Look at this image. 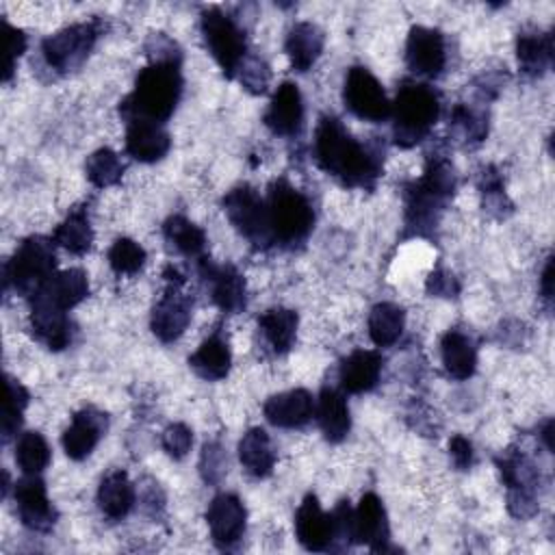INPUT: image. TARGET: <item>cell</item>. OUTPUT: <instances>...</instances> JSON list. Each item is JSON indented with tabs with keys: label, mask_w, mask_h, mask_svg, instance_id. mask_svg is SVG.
I'll return each instance as SVG.
<instances>
[{
	"label": "cell",
	"mask_w": 555,
	"mask_h": 555,
	"mask_svg": "<svg viewBox=\"0 0 555 555\" xmlns=\"http://www.w3.org/2000/svg\"><path fill=\"white\" fill-rule=\"evenodd\" d=\"M314 156L323 171L347 186H373L379 176V154L358 143L334 117H323L314 134Z\"/></svg>",
	"instance_id": "1"
},
{
	"label": "cell",
	"mask_w": 555,
	"mask_h": 555,
	"mask_svg": "<svg viewBox=\"0 0 555 555\" xmlns=\"http://www.w3.org/2000/svg\"><path fill=\"white\" fill-rule=\"evenodd\" d=\"M182 91V78L178 63L173 61H152L147 67H143L137 76L134 91L121 102L119 113L128 121L143 119L160 124L165 121Z\"/></svg>",
	"instance_id": "2"
},
{
	"label": "cell",
	"mask_w": 555,
	"mask_h": 555,
	"mask_svg": "<svg viewBox=\"0 0 555 555\" xmlns=\"http://www.w3.org/2000/svg\"><path fill=\"white\" fill-rule=\"evenodd\" d=\"M390 113L395 117V128H392L395 143L399 147H412L436 124L440 113L438 95L427 85L405 82L399 89Z\"/></svg>",
	"instance_id": "3"
},
{
	"label": "cell",
	"mask_w": 555,
	"mask_h": 555,
	"mask_svg": "<svg viewBox=\"0 0 555 555\" xmlns=\"http://www.w3.org/2000/svg\"><path fill=\"white\" fill-rule=\"evenodd\" d=\"M453 169L444 158H429L425 173L405 191L408 223L427 228L436 221L434 212L444 206V199L453 193Z\"/></svg>",
	"instance_id": "4"
},
{
	"label": "cell",
	"mask_w": 555,
	"mask_h": 555,
	"mask_svg": "<svg viewBox=\"0 0 555 555\" xmlns=\"http://www.w3.org/2000/svg\"><path fill=\"white\" fill-rule=\"evenodd\" d=\"M267 212L273 238L282 243H299L308 236L314 212L306 195L286 184L284 180L273 182L267 199Z\"/></svg>",
	"instance_id": "5"
},
{
	"label": "cell",
	"mask_w": 555,
	"mask_h": 555,
	"mask_svg": "<svg viewBox=\"0 0 555 555\" xmlns=\"http://www.w3.org/2000/svg\"><path fill=\"white\" fill-rule=\"evenodd\" d=\"M54 275V249L48 238L30 236L4 267V284H13L20 295L35 297Z\"/></svg>",
	"instance_id": "6"
},
{
	"label": "cell",
	"mask_w": 555,
	"mask_h": 555,
	"mask_svg": "<svg viewBox=\"0 0 555 555\" xmlns=\"http://www.w3.org/2000/svg\"><path fill=\"white\" fill-rule=\"evenodd\" d=\"M223 210L230 223L254 245L264 247L273 241L267 204L260 199V195L251 186L243 184L232 189L223 197Z\"/></svg>",
	"instance_id": "7"
},
{
	"label": "cell",
	"mask_w": 555,
	"mask_h": 555,
	"mask_svg": "<svg viewBox=\"0 0 555 555\" xmlns=\"http://www.w3.org/2000/svg\"><path fill=\"white\" fill-rule=\"evenodd\" d=\"M202 33L210 54L221 65L223 74L232 78L245 61L243 30L232 22V17L223 15L221 11H206L202 15Z\"/></svg>",
	"instance_id": "8"
},
{
	"label": "cell",
	"mask_w": 555,
	"mask_h": 555,
	"mask_svg": "<svg viewBox=\"0 0 555 555\" xmlns=\"http://www.w3.org/2000/svg\"><path fill=\"white\" fill-rule=\"evenodd\" d=\"M98 35H100V30H98L95 22L74 24L69 28H63L43 41V46H41L43 59L50 67H54L59 72H69L72 67L80 65L87 59Z\"/></svg>",
	"instance_id": "9"
},
{
	"label": "cell",
	"mask_w": 555,
	"mask_h": 555,
	"mask_svg": "<svg viewBox=\"0 0 555 555\" xmlns=\"http://www.w3.org/2000/svg\"><path fill=\"white\" fill-rule=\"evenodd\" d=\"M343 98L347 108L366 121H384L392 111L379 80L366 67L356 65L349 69Z\"/></svg>",
	"instance_id": "10"
},
{
	"label": "cell",
	"mask_w": 555,
	"mask_h": 555,
	"mask_svg": "<svg viewBox=\"0 0 555 555\" xmlns=\"http://www.w3.org/2000/svg\"><path fill=\"white\" fill-rule=\"evenodd\" d=\"M165 278H167V291L160 297V301L154 306L152 332L163 343H171L186 330L191 321V301L180 293V286L184 280L178 275L176 269L169 267L165 271Z\"/></svg>",
	"instance_id": "11"
},
{
	"label": "cell",
	"mask_w": 555,
	"mask_h": 555,
	"mask_svg": "<svg viewBox=\"0 0 555 555\" xmlns=\"http://www.w3.org/2000/svg\"><path fill=\"white\" fill-rule=\"evenodd\" d=\"M444 61H447V52H444L442 33L427 26H412L405 41L408 67L418 76L434 78L442 72Z\"/></svg>",
	"instance_id": "12"
},
{
	"label": "cell",
	"mask_w": 555,
	"mask_h": 555,
	"mask_svg": "<svg viewBox=\"0 0 555 555\" xmlns=\"http://www.w3.org/2000/svg\"><path fill=\"white\" fill-rule=\"evenodd\" d=\"M245 518V507L234 494H217L206 509L210 535L215 544L221 548H228L243 538Z\"/></svg>",
	"instance_id": "13"
},
{
	"label": "cell",
	"mask_w": 555,
	"mask_h": 555,
	"mask_svg": "<svg viewBox=\"0 0 555 555\" xmlns=\"http://www.w3.org/2000/svg\"><path fill=\"white\" fill-rule=\"evenodd\" d=\"M295 531L308 551H325L336 540L334 514H325L317 496L308 494L295 514Z\"/></svg>",
	"instance_id": "14"
},
{
	"label": "cell",
	"mask_w": 555,
	"mask_h": 555,
	"mask_svg": "<svg viewBox=\"0 0 555 555\" xmlns=\"http://www.w3.org/2000/svg\"><path fill=\"white\" fill-rule=\"evenodd\" d=\"M15 501L22 522L33 531H48L56 520V512L48 501L46 486L39 477L28 475L15 483Z\"/></svg>",
	"instance_id": "15"
},
{
	"label": "cell",
	"mask_w": 555,
	"mask_h": 555,
	"mask_svg": "<svg viewBox=\"0 0 555 555\" xmlns=\"http://www.w3.org/2000/svg\"><path fill=\"white\" fill-rule=\"evenodd\" d=\"M199 271L210 286L212 301L221 310L238 312L245 308V280L234 267H217L208 258H202Z\"/></svg>",
	"instance_id": "16"
},
{
	"label": "cell",
	"mask_w": 555,
	"mask_h": 555,
	"mask_svg": "<svg viewBox=\"0 0 555 555\" xmlns=\"http://www.w3.org/2000/svg\"><path fill=\"white\" fill-rule=\"evenodd\" d=\"M351 538L360 544H369L375 551H384L388 540L386 512L377 494L369 492L360 499L358 509L351 514Z\"/></svg>",
	"instance_id": "17"
},
{
	"label": "cell",
	"mask_w": 555,
	"mask_h": 555,
	"mask_svg": "<svg viewBox=\"0 0 555 555\" xmlns=\"http://www.w3.org/2000/svg\"><path fill=\"white\" fill-rule=\"evenodd\" d=\"M106 431V414L85 408L74 414L72 425L63 434V449L72 460H85Z\"/></svg>",
	"instance_id": "18"
},
{
	"label": "cell",
	"mask_w": 555,
	"mask_h": 555,
	"mask_svg": "<svg viewBox=\"0 0 555 555\" xmlns=\"http://www.w3.org/2000/svg\"><path fill=\"white\" fill-rule=\"evenodd\" d=\"M262 410L267 421L275 427H301L314 414V399L308 390L295 388L269 397Z\"/></svg>",
	"instance_id": "19"
},
{
	"label": "cell",
	"mask_w": 555,
	"mask_h": 555,
	"mask_svg": "<svg viewBox=\"0 0 555 555\" xmlns=\"http://www.w3.org/2000/svg\"><path fill=\"white\" fill-rule=\"evenodd\" d=\"M304 121V104H301V93L297 85L293 82H282L271 98L269 111L264 115V124L271 128V132L291 137L301 128Z\"/></svg>",
	"instance_id": "20"
},
{
	"label": "cell",
	"mask_w": 555,
	"mask_h": 555,
	"mask_svg": "<svg viewBox=\"0 0 555 555\" xmlns=\"http://www.w3.org/2000/svg\"><path fill=\"white\" fill-rule=\"evenodd\" d=\"M30 327H33V334L48 349H54V351L67 347L72 340V330H69L65 310L56 308L54 304H50L46 299H33Z\"/></svg>",
	"instance_id": "21"
},
{
	"label": "cell",
	"mask_w": 555,
	"mask_h": 555,
	"mask_svg": "<svg viewBox=\"0 0 555 555\" xmlns=\"http://www.w3.org/2000/svg\"><path fill=\"white\" fill-rule=\"evenodd\" d=\"M169 134L154 121L132 119L128 121L126 132V152L141 160V163H154L160 160L169 152Z\"/></svg>",
	"instance_id": "22"
},
{
	"label": "cell",
	"mask_w": 555,
	"mask_h": 555,
	"mask_svg": "<svg viewBox=\"0 0 555 555\" xmlns=\"http://www.w3.org/2000/svg\"><path fill=\"white\" fill-rule=\"evenodd\" d=\"M89 295V282L82 269H67L54 273L33 299H46L61 310H69Z\"/></svg>",
	"instance_id": "23"
},
{
	"label": "cell",
	"mask_w": 555,
	"mask_h": 555,
	"mask_svg": "<svg viewBox=\"0 0 555 555\" xmlns=\"http://www.w3.org/2000/svg\"><path fill=\"white\" fill-rule=\"evenodd\" d=\"M382 373V356L371 349H358L340 364V386L347 392L371 390Z\"/></svg>",
	"instance_id": "24"
},
{
	"label": "cell",
	"mask_w": 555,
	"mask_h": 555,
	"mask_svg": "<svg viewBox=\"0 0 555 555\" xmlns=\"http://www.w3.org/2000/svg\"><path fill=\"white\" fill-rule=\"evenodd\" d=\"M317 421L325 440L330 442H340L349 434L351 418L343 392H338L336 388L321 390L317 403Z\"/></svg>",
	"instance_id": "25"
},
{
	"label": "cell",
	"mask_w": 555,
	"mask_h": 555,
	"mask_svg": "<svg viewBox=\"0 0 555 555\" xmlns=\"http://www.w3.org/2000/svg\"><path fill=\"white\" fill-rule=\"evenodd\" d=\"M238 460L243 468L254 477H267L275 464V451L271 447L269 434L260 427H251L243 434L238 442Z\"/></svg>",
	"instance_id": "26"
},
{
	"label": "cell",
	"mask_w": 555,
	"mask_h": 555,
	"mask_svg": "<svg viewBox=\"0 0 555 555\" xmlns=\"http://www.w3.org/2000/svg\"><path fill=\"white\" fill-rule=\"evenodd\" d=\"M98 505L113 520L124 518L132 509L134 486L124 470H113L102 479L98 488Z\"/></svg>",
	"instance_id": "27"
},
{
	"label": "cell",
	"mask_w": 555,
	"mask_h": 555,
	"mask_svg": "<svg viewBox=\"0 0 555 555\" xmlns=\"http://www.w3.org/2000/svg\"><path fill=\"white\" fill-rule=\"evenodd\" d=\"M323 50V33L319 26L310 22H299L293 26L286 39V54L291 59V65L297 72H308L312 63L319 59Z\"/></svg>",
	"instance_id": "28"
},
{
	"label": "cell",
	"mask_w": 555,
	"mask_h": 555,
	"mask_svg": "<svg viewBox=\"0 0 555 555\" xmlns=\"http://www.w3.org/2000/svg\"><path fill=\"white\" fill-rule=\"evenodd\" d=\"M442 364L453 379H468L477 366V351L470 338L457 330H451L442 336L440 343Z\"/></svg>",
	"instance_id": "29"
},
{
	"label": "cell",
	"mask_w": 555,
	"mask_h": 555,
	"mask_svg": "<svg viewBox=\"0 0 555 555\" xmlns=\"http://www.w3.org/2000/svg\"><path fill=\"white\" fill-rule=\"evenodd\" d=\"M230 349H228V343L212 334L210 338H206L199 349L189 358V364L191 369L204 377V379H223L230 371Z\"/></svg>",
	"instance_id": "30"
},
{
	"label": "cell",
	"mask_w": 555,
	"mask_h": 555,
	"mask_svg": "<svg viewBox=\"0 0 555 555\" xmlns=\"http://www.w3.org/2000/svg\"><path fill=\"white\" fill-rule=\"evenodd\" d=\"M258 325L275 353H286L293 347L297 334V314L293 310L271 308L258 319Z\"/></svg>",
	"instance_id": "31"
},
{
	"label": "cell",
	"mask_w": 555,
	"mask_h": 555,
	"mask_svg": "<svg viewBox=\"0 0 555 555\" xmlns=\"http://www.w3.org/2000/svg\"><path fill=\"white\" fill-rule=\"evenodd\" d=\"M516 54L518 65L525 74L538 76L548 69L553 59V41L551 35H538V33H522L516 41Z\"/></svg>",
	"instance_id": "32"
},
{
	"label": "cell",
	"mask_w": 555,
	"mask_h": 555,
	"mask_svg": "<svg viewBox=\"0 0 555 555\" xmlns=\"http://www.w3.org/2000/svg\"><path fill=\"white\" fill-rule=\"evenodd\" d=\"M403 321H405V314H403V310L399 306L388 304V301L373 306V310L369 314L371 340L377 347L392 345L401 336V332H403Z\"/></svg>",
	"instance_id": "33"
},
{
	"label": "cell",
	"mask_w": 555,
	"mask_h": 555,
	"mask_svg": "<svg viewBox=\"0 0 555 555\" xmlns=\"http://www.w3.org/2000/svg\"><path fill=\"white\" fill-rule=\"evenodd\" d=\"M54 241L65 247L67 251L80 256L85 251H89L91 243H93V232L89 225V217L82 208L72 210L63 223H59V228L54 230Z\"/></svg>",
	"instance_id": "34"
},
{
	"label": "cell",
	"mask_w": 555,
	"mask_h": 555,
	"mask_svg": "<svg viewBox=\"0 0 555 555\" xmlns=\"http://www.w3.org/2000/svg\"><path fill=\"white\" fill-rule=\"evenodd\" d=\"M163 232H165V238L184 256H197L206 245L204 230L180 215L169 217L163 225Z\"/></svg>",
	"instance_id": "35"
},
{
	"label": "cell",
	"mask_w": 555,
	"mask_h": 555,
	"mask_svg": "<svg viewBox=\"0 0 555 555\" xmlns=\"http://www.w3.org/2000/svg\"><path fill=\"white\" fill-rule=\"evenodd\" d=\"M15 462L26 475L41 473L50 462V447L37 431H26L15 444Z\"/></svg>",
	"instance_id": "36"
},
{
	"label": "cell",
	"mask_w": 555,
	"mask_h": 555,
	"mask_svg": "<svg viewBox=\"0 0 555 555\" xmlns=\"http://www.w3.org/2000/svg\"><path fill=\"white\" fill-rule=\"evenodd\" d=\"M87 178L91 180V184L104 189V186H111L115 182L121 180L124 176V163L119 160V156L108 150V147H102L98 152H93L89 158H87Z\"/></svg>",
	"instance_id": "37"
},
{
	"label": "cell",
	"mask_w": 555,
	"mask_h": 555,
	"mask_svg": "<svg viewBox=\"0 0 555 555\" xmlns=\"http://www.w3.org/2000/svg\"><path fill=\"white\" fill-rule=\"evenodd\" d=\"M145 262V249L132 238H117L108 249V264L115 273L132 275Z\"/></svg>",
	"instance_id": "38"
},
{
	"label": "cell",
	"mask_w": 555,
	"mask_h": 555,
	"mask_svg": "<svg viewBox=\"0 0 555 555\" xmlns=\"http://www.w3.org/2000/svg\"><path fill=\"white\" fill-rule=\"evenodd\" d=\"M26 405H28V390L13 377H7V399H4V414H2L4 440H9L17 431L22 423V412Z\"/></svg>",
	"instance_id": "39"
},
{
	"label": "cell",
	"mask_w": 555,
	"mask_h": 555,
	"mask_svg": "<svg viewBox=\"0 0 555 555\" xmlns=\"http://www.w3.org/2000/svg\"><path fill=\"white\" fill-rule=\"evenodd\" d=\"M453 126L462 132V137L466 141H481L488 132L486 117L473 108L462 106V104L453 108Z\"/></svg>",
	"instance_id": "40"
},
{
	"label": "cell",
	"mask_w": 555,
	"mask_h": 555,
	"mask_svg": "<svg viewBox=\"0 0 555 555\" xmlns=\"http://www.w3.org/2000/svg\"><path fill=\"white\" fill-rule=\"evenodd\" d=\"M191 444H193V434L184 423H173L163 431V449L173 460L184 457L191 451Z\"/></svg>",
	"instance_id": "41"
},
{
	"label": "cell",
	"mask_w": 555,
	"mask_h": 555,
	"mask_svg": "<svg viewBox=\"0 0 555 555\" xmlns=\"http://www.w3.org/2000/svg\"><path fill=\"white\" fill-rule=\"evenodd\" d=\"M241 69V80H243V87L251 93H262L269 85V69L267 65L258 59V56H249L243 61V65L238 67Z\"/></svg>",
	"instance_id": "42"
},
{
	"label": "cell",
	"mask_w": 555,
	"mask_h": 555,
	"mask_svg": "<svg viewBox=\"0 0 555 555\" xmlns=\"http://www.w3.org/2000/svg\"><path fill=\"white\" fill-rule=\"evenodd\" d=\"M4 30H7V63H4V76L2 80H9L15 67V59L24 52L26 48V35L13 26H9L4 22Z\"/></svg>",
	"instance_id": "43"
},
{
	"label": "cell",
	"mask_w": 555,
	"mask_h": 555,
	"mask_svg": "<svg viewBox=\"0 0 555 555\" xmlns=\"http://www.w3.org/2000/svg\"><path fill=\"white\" fill-rule=\"evenodd\" d=\"M460 291L457 286V280L449 273V271H434L429 278H427V293L429 295H438V297H455Z\"/></svg>",
	"instance_id": "44"
},
{
	"label": "cell",
	"mask_w": 555,
	"mask_h": 555,
	"mask_svg": "<svg viewBox=\"0 0 555 555\" xmlns=\"http://www.w3.org/2000/svg\"><path fill=\"white\" fill-rule=\"evenodd\" d=\"M449 453L453 464L460 470H466L473 464V444L464 436H453L449 442Z\"/></svg>",
	"instance_id": "45"
},
{
	"label": "cell",
	"mask_w": 555,
	"mask_h": 555,
	"mask_svg": "<svg viewBox=\"0 0 555 555\" xmlns=\"http://www.w3.org/2000/svg\"><path fill=\"white\" fill-rule=\"evenodd\" d=\"M551 282H553V260L548 258L546 260V267H544V273H542V293H544V299H551Z\"/></svg>",
	"instance_id": "46"
},
{
	"label": "cell",
	"mask_w": 555,
	"mask_h": 555,
	"mask_svg": "<svg viewBox=\"0 0 555 555\" xmlns=\"http://www.w3.org/2000/svg\"><path fill=\"white\" fill-rule=\"evenodd\" d=\"M551 431H553V421H548V423L544 425V429H542V438H544V442H546V447H548V449H553V442H551Z\"/></svg>",
	"instance_id": "47"
}]
</instances>
